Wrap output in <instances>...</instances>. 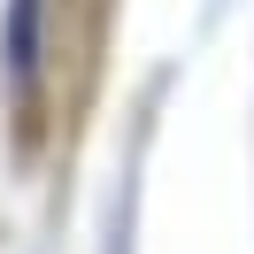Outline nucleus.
Returning <instances> with one entry per match:
<instances>
[{"label":"nucleus","instance_id":"1","mask_svg":"<svg viewBox=\"0 0 254 254\" xmlns=\"http://www.w3.org/2000/svg\"><path fill=\"white\" fill-rule=\"evenodd\" d=\"M31 54H39V0H16L8 8V85H16V100H31Z\"/></svg>","mask_w":254,"mask_h":254}]
</instances>
